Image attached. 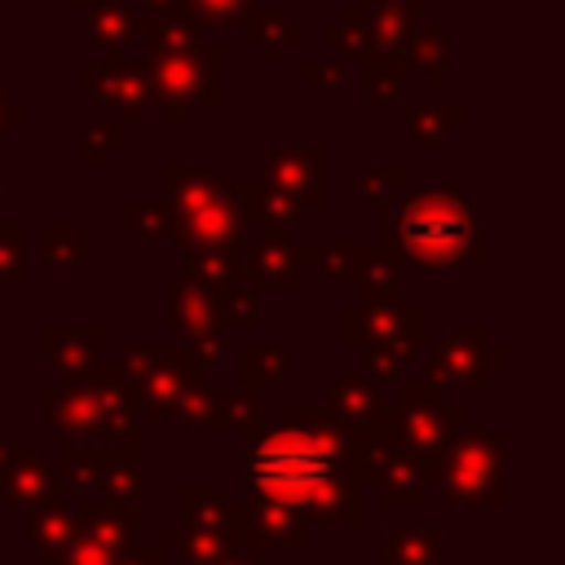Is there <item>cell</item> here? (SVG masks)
Instances as JSON below:
<instances>
[{"label":"cell","instance_id":"1f68e13d","mask_svg":"<svg viewBox=\"0 0 565 565\" xmlns=\"http://www.w3.org/2000/svg\"><path fill=\"white\" fill-rule=\"evenodd\" d=\"M40 256L44 265H84V230L79 225H49L40 234Z\"/></svg>","mask_w":565,"mask_h":565},{"label":"cell","instance_id":"f1b7e54d","mask_svg":"<svg viewBox=\"0 0 565 565\" xmlns=\"http://www.w3.org/2000/svg\"><path fill=\"white\" fill-rule=\"evenodd\" d=\"M260 419H265V384L243 380V388L225 397V428H238L252 441L260 433Z\"/></svg>","mask_w":565,"mask_h":565},{"label":"cell","instance_id":"30bf717a","mask_svg":"<svg viewBox=\"0 0 565 565\" xmlns=\"http://www.w3.org/2000/svg\"><path fill=\"white\" fill-rule=\"evenodd\" d=\"M437 450H406V446H393L380 477H375V490L384 499V508H424V499L437 490Z\"/></svg>","mask_w":565,"mask_h":565},{"label":"cell","instance_id":"277c9868","mask_svg":"<svg viewBox=\"0 0 565 565\" xmlns=\"http://www.w3.org/2000/svg\"><path fill=\"white\" fill-rule=\"evenodd\" d=\"M132 384H137V415L141 428H163L172 419V402L181 397V388L203 380V366L190 349H128L124 366H119Z\"/></svg>","mask_w":565,"mask_h":565},{"label":"cell","instance_id":"9c48e42d","mask_svg":"<svg viewBox=\"0 0 565 565\" xmlns=\"http://www.w3.org/2000/svg\"><path fill=\"white\" fill-rule=\"evenodd\" d=\"M305 265L322 269L340 287H397V265L384 247H296Z\"/></svg>","mask_w":565,"mask_h":565},{"label":"cell","instance_id":"e0dca14e","mask_svg":"<svg viewBox=\"0 0 565 565\" xmlns=\"http://www.w3.org/2000/svg\"><path fill=\"white\" fill-rule=\"evenodd\" d=\"M238 512H243V521H247V530H252V539L260 547H287V552L305 547V521L287 503H274V499H260V494H243Z\"/></svg>","mask_w":565,"mask_h":565},{"label":"cell","instance_id":"603a6c76","mask_svg":"<svg viewBox=\"0 0 565 565\" xmlns=\"http://www.w3.org/2000/svg\"><path fill=\"white\" fill-rule=\"evenodd\" d=\"M375 402H380V393H375V384L362 375V366H344L340 371V380H335V388H331V415L344 424V428H353V424H362L371 411H375Z\"/></svg>","mask_w":565,"mask_h":565},{"label":"cell","instance_id":"ac0fdd59","mask_svg":"<svg viewBox=\"0 0 565 565\" xmlns=\"http://www.w3.org/2000/svg\"><path fill=\"white\" fill-rule=\"evenodd\" d=\"M26 512H31V521H26V543L40 547L44 565H57L62 547L75 539V521H71V512H66L62 486L53 481V486L44 490V499H40L35 508H26Z\"/></svg>","mask_w":565,"mask_h":565},{"label":"cell","instance_id":"cb8c5ba5","mask_svg":"<svg viewBox=\"0 0 565 565\" xmlns=\"http://www.w3.org/2000/svg\"><path fill=\"white\" fill-rule=\"evenodd\" d=\"M225 397L230 388H207L203 380L181 388V397L172 402V419L185 428H225Z\"/></svg>","mask_w":565,"mask_h":565},{"label":"cell","instance_id":"8992f818","mask_svg":"<svg viewBox=\"0 0 565 565\" xmlns=\"http://www.w3.org/2000/svg\"><path fill=\"white\" fill-rule=\"evenodd\" d=\"M463 428V406L446 397L441 384H415L393 406V446L406 450H437Z\"/></svg>","mask_w":565,"mask_h":565},{"label":"cell","instance_id":"44dd1931","mask_svg":"<svg viewBox=\"0 0 565 565\" xmlns=\"http://www.w3.org/2000/svg\"><path fill=\"white\" fill-rule=\"evenodd\" d=\"M181 234H185V243H194V247H230V252H234V243L243 238V221H238L230 194H216L212 203H203L199 212H190V216L181 221Z\"/></svg>","mask_w":565,"mask_h":565},{"label":"cell","instance_id":"484cf974","mask_svg":"<svg viewBox=\"0 0 565 565\" xmlns=\"http://www.w3.org/2000/svg\"><path fill=\"white\" fill-rule=\"evenodd\" d=\"M154 79H159V88L168 93V97H185V102H207V97H216V84L207 79V71L199 66V62H190V57H159V66H154Z\"/></svg>","mask_w":565,"mask_h":565},{"label":"cell","instance_id":"60d3db41","mask_svg":"<svg viewBox=\"0 0 565 565\" xmlns=\"http://www.w3.org/2000/svg\"><path fill=\"white\" fill-rule=\"evenodd\" d=\"M119 146V128H88L84 132V163H102V150H115Z\"/></svg>","mask_w":565,"mask_h":565},{"label":"cell","instance_id":"9a60e30c","mask_svg":"<svg viewBox=\"0 0 565 565\" xmlns=\"http://www.w3.org/2000/svg\"><path fill=\"white\" fill-rule=\"evenodd\" d=\"M269 163V185L287 190L300 207H313L322 203V185H318V172H322V150L318 146H296V150H269L265 154Z\"/></svg>","mask_w":565,"mask_h":565},{"label":"cell","instance_id":"4fadbf2b","mask_svg":"<svg viewBox=\"0 0 565 565\" xmlns=\"http://www.w3.org/2000/svg\"><path fill=\"white\" fill-rule=\"evenodd\" d=\"M102 327H57L49 322L40 331V344L53 362V371H62L66 380H84L97 362H102Z\"/></svg>","mask_w":565,"mask_h":565},{"label":"cell","instance_id":"52a82bcc","mask_svg":"<svg viewBox=\"0 0 565 565\" xmlns=\"http://www.w3.org/2000/svg\"><path fill=\"white\" fill-rule=\"evenodd\" d=\"M503 362H508L503 349L490 344L477 322H472V327H459V331H446V335L437 340V349L419 358L424 375H428L433 384H441V388H472V384H481L490 371H499Z\"/></svg>","mask_w":565,"mask_h":565},{"label":"cell","instance_id":"4dcf8cb0","mask_svg":"<svg viewBox=\"0 0 565 565\" xmlns=\"http://www.w3.org/2000/svg\"><path fill=\"white\" fill-rule=\"evenodd\" d=\"M177 547L185 552V565H212V561H216L225 547H234V543H230V534H225V530L181 521V539H177Z\"/></svg>","mask_w":565,"mask_h":565},{"label":"cell","instance_id":"f35d334b","mask_svg":"<svg viewBox=\"0 0 565 565\" xmlns=\"http://www.w3.org/2000/svg\"><path fill=\"white\" fill-rule=\"evenodd\" d=\"M57 565H115V552H106L102 543H88V539H71L57 556Z\"/></svg>","mask_w":565,"mask_h":565},{"label":"cell","instance_id":"ba28073f","mask_svg":"<svg viewBox=\"0 0 565 565\" xmlns=\"http://www.w3.org/2000/svg\"><path fill=\"white\" fill-rule=\"evenodd\" d=\"M49 424L66 437V441H106L115 446V424L106 415V402L93 384V375L84 380H66V384H49L40 393Z\"/></svg>","mask_w":565,"mask_h":565},{"label":"cell","instance_id":"f6af8a7d","mask_svg":"<svg viewBox=\"0 0 565 565\" xmlns=\"http://www.w3.org/2000/svg\"><path fill=\"white\" fill-rule=\"evenodd\" d=\"M199 4H203V9H212L216 18H225V13L234 9V0H199Z\"/></svg>","mask_w":565,"mask_h":565},{"label":"cell","instance_id":"6da1fadb","mask_svg":"<svg viewBox=\"0 0 565 565\" xmlns=\"http://www.w3.org/2000/svg\"><path fill=\"white\" fill-rule=\"evenodd\" d=\"M243 490L287 503L305 525L366 521L353 437L327 406H287L274 433H256L243 450Z\"/></svg>","mask_w":565,"mask_h":565},{"label":"cell","instance_id":"d4e9b609","mask_svg":"<svg viewBox=\"0 0 565 565\" xmlns=\"http://www.w3.org/2000/svg\"><path fill=\"white\" fill-rule=\"evenodd\" d=\"M441 534L433 525H402L384 539V565H437Z\"/></svg>","mask_w":565,"mask_h":565},{"label":"cell","instance_id":"2e32d148","mask_svg":"<svg viewBox=\"0 0 565 565\" xmlns=\"http://www.w3.org/2000/svg\"><path fill=\"white\" fill-rule=\"evenodd\" d=\"M225 194H230V203H234L243 230H247V225H260V230H291V225L305 221V207H300L287 190H278V185H247V190H225Z\"/></svg>","mask_w":565,"mask_h":565},{"label":"cell","instance_id":"c3c4849f","mask_svg":"<svg viewBox=\"0 0 565 565\" xmlns=\"http://www.w3.org/2000/svg\"><path fill=\"white\" fill-rule=\"evenodd\" d=\"M437 565H441V561H437Z\"/></svg>","mask_w":565,"mask_h":565},{"label":"cell","instance_id":"83f0119b","mask_svg":"<svg viewBox=\"0 0 565 565\" xmlns=\"http://www.w3.org/2000/svg\"><path fill=\"white\" fill-rule=\"evenodd\" d=\"M106 455H110L106 441H66V450H62V477L71 486L93 490L97 477H102V468H106Z\"/></svg>","mask_w":565,"mask_h":565},{"label":"cell","instance_id":"ffe728a7","mask_svg":"<svg viewBox=\"0 0 565 565\" xmlns=\"http://www.w3.org/2000/svg\"><path fill=\"white\" fill-rule=\"evenodd\" d=\"M49 486H53V468L35 450L13 446L9 450V472L0 481V503L4 508H35Z\"/></svg>","mask_w":565,"mask_h":565},{"label":"cell","instance_id":"3957f363","mask_svg":"<svg viewBox=\"0 0 565 565\" xmlns=\"http://www.w3.org/2000/svg\"><path fill=\"white\" fill-rule=\"evenodd\" d=\"M503 463L508 437L490 428H459L450 441L437 446V490L446 503L468 508H499L503 503Z\"/></svg>","mask_w":565,"mask_h":565},{"label":"cell","instance_id":"4316f807","mask_svg":"<svg viewBox=\"0 0 565 565\" xmlns=\"http://www.w3.org/2000/svg\"><path fill=\"white\" fill-rule=\"evenodd\" d=\"M238 274H243V265L230 247H194V252H185V269H181V278H194L203 287H221Z\"/></svg>","mask_w":565,"mask_h":565},{"label":"cell","instance_id":"e575fe53","mask_svg":"<svg viewBox=\"0 0 565 565\" xmlns=\"http://www.w3.org/2000/svg\"><path fill=\"white\" fill-rule=\"evenodd\" d=\"M282 375H287V353H282V349H265V344H256V349L243 353V380L274 384V380H282Z\"/></svg>","mask_w":565,"mask_h":565},{"label":"cell","instance_id":"5b68a950","mask_svg":"<svg viewBox=\"0 0 565 565\" xmlns=\"http://www.w3.org/2000/svg\"><path fill=\"white\" fill-rule=\"evenodd\" d=\"M424 335H428V313L419 305H406V300H397V305L358 300L340 313V340L349 349L384 344L402 362H419L424 358Z\"/></svg>","mask_w":565,"mask_h":565},{"label":"cell","instance_id":"d6986e66","mask_svg":"<svg viewBox=\"0 0 565 565\" xmlns=\"http://www.w3.org/2000/svg\"><path fill=\"white\" fill-rule=\"evenodd\" d=\"M141 486H146V455H141V446L115 441L93 490H97L106 503L124 508V503H141Z\"/></svg>","mask_w":565,"mask_h":565},{"label":"cell","instance_id":"5bb4252c","mask_svg":"<svg viewBox=\"0 0 565 565\" xmlns=\"http://www.w3.org/2000/svg\"><path fill=\"white\" fill-rule=\"evenodd\" d=\"M168 322H172L185 340H199V335L221 331L225 313H221L216 287H203V282H194V278H181V282L168 291Z\"/></svg>","mask_w":565,"mask_h":565},{"label":"cell","instance_id":"d6a6232c","mask_svg":"<svg viewBox=\"0 0 565 565\" xmlns=\"http://www.w3.org/2000/svg\"><path fill=\"white\" fill-rule=\"evenodd\" d=\"M124 225H132V230H141L146 238H163V243H185L181 238V221L172 216V207L163 203V207H124Z\"/></svg>","mask_w":565,"mask_h":565},{"label":"cell","instance_id":"ab89813d","mask_svg":"<svg viewBox=\"0 0 565 565\" xmlns=\"http://www.w3.org/2000/svg\"><path fill=\"white\" fill-rule=\"evenodd\" d=\"M402 181H406V172H402L397 163H393V168H371V172H366V199L380 203V199H384L388 190H397Z\"/></svg>","mask_w":565,"mask_h":565},{"label":"cell","instance_id":"8d00e7d4","mask_svg":"<svg viewBox=\"0 0 565 565\" xmlns=\"http://www.w3.org/2000/svg\"><path fill=\"white\" fill-rule=\"evenodd\" d=\"M455 119H459V110H433V106H424V110H411L406 115V132H411V141H437Z\"/></svg>","mask_w":565,"mask_h":565},{"label":"cell","instance_id":"7c38bea8","mask_svg":"<svg viewBox=\"0 0 565 565\" xmlns=\"http://www.w3.org/2000/svg\"><path fill=\"white\" fill-rule=\"evenodd\" d=\"M238 265H243L252 287H305V260L282 238V230H265V238Z\"/></svg>","mask_w":565,"mask_h":565},{"label":"cell","instance_id":"d590c367","mask_svg":"<svg viewBox=\"0 0 565 565\" xmlns=\"http://www.w3.org/2000/svg\"><path fill=\"white\" fill-rule=\"evenodd\" d=\"M402 358L393 353V349H384V344H362V375L371 380V384H402Z\"/></svg>","mask_w":565,"mask_h":565},{"label":"cell","instance_id":"bcb514c9","mask_svg":"<svg viewBox=\"0 0 565 565\" xmlns=\"http://www.w3.org/2000/svg\"><path fill=\"white\" fill-rule=\"evenodd\" d=\"M9 450H13V446H9V437L0 433V481H4V472H9Z\"/></svg>","mask_w":565,"mask_h":565},{"label":"cell","instance_id":"7dc6e473","mask_svg":"<svg viewBox=\"0 0 565 565\" xmlns=\"http://www.w3.org/2000/svg\"><path fill=\"white\" fill-rule=\"evenodd\" d=\"M13 119H22V110H18V106H4V102H0V128H4V124H13Z\"/></svg>","mask_w":565,"mask_h":565},{"label":"cell","instance_id":"74e56055","mask_svg":"<svg viewBox=\"0 0 565 565\" xmlns=\"http://www.w3.org/2000/svg\"><path fill=\"white\" fill-rule=\"evenodd\" d=\"M22 243H26V234L18 225H0V282L22 278V269H26V260H22L26 247Z\"/></svg>","mask_w":565,"mask_h":565},{"label":"cell","instance_id":"7a4b0ae2","mask_svg":"<svg viewBox=\"0 0 565 565\" xmlns=\"http://www.w3.org/2000/svg\"><path fill=\"white\" fill-rule=\"evenodd\" d=\"M384 256L393 265H481V216L463 190H419L397 207Z\"/></svg>","mask_w":565,"mask_h":565},{"label":"cell","instance_id":"ee69618b","mask_svg":"<svg viewBox=\"0 0 565 565\" xmlns=\"http://www.w3.org/2000/svg\"><path fill=\"white\" fill-rule=\"evenodd\" d=\"M212 565H265V547H225Z\"/></svg>","mask_w":565,"mask_h":565},{"label":"cell","instance_id":"f546056e","mask_svg":"<svg viewBox=\"0 0 565 565\" xmlns=\"http://www.w3.org/2000/svg\"><path fill=\"white\" fill-rule=\"evenodd\" d=\"M216 296H221V313H225V322H238V327H256V322H260V287H252L247 274L221 282Z\"/></svg>","mask_w":565,"mask_h":565},{"label":"cell","instance_id":"b9f144b4","mask_svg":"<svg viewBox=\"0 0 565 565\" xmlns=\"http://www.w3.org/2000/svg\"><path fill=\"white\" fill-rule=\"evenodd\" d=\"M190 353L199 358V366H203V371H207V366H216V362H221V331L190 340Z\"/></svg>","mask_w":565,"mask_h":565},{"label":"cell","instance_id":"836d02e7","mask_svg":"<svg viewBox=\"0 0 565 565\" xmlns=\"http://www.w3.org/2000/svg\"><path fill=\"white\" fill-rule=\"evenodd\" d=\"M97 102H110V106H124L128 119L141 115V102H146V84L137 75H106V88L93 93Z\"/></svg>","mask_w":565,"mask_h":565},{"label":"cell","instance_id":"7402d4cb","mask_svg":"<svg viewBox=\"0 0 565 565\" xmlns=\"http://www.w3.org/2000/svg\"><path fill=\"white\" fill-rule=\"evenodd\" d=\"M163 194H168V207L177 221H185L190 212H199L203 203H212L216 194H225L221 177L216 172H185V168H168L163 172ZM185 238V234H181Z\"/></svg>","mask_w":565,"mask_h":565},{"label":"cell","instance_id":"8fae6325","mask_svg":"<svg viewBox=\"0 0 565 565\" xmlns=\"http://www.w3.org/2000/svg\"><path fill=\"white\" fill-rule=\"evenodd\" d=\"M141 521H146V503H124V508H115V503H88V508L75 512V534L88 539V543H102L106 552L119 556L124 547L137 543Z\"/></svg>","mask_w":565,"mask_h":565},{"label":"cell","instance_id":"7bdbcfd3","mask_svg":"<svg viewBox=\"0 0 565 565\" xmlns=\"http://www.w3.org/2000/svg\"><path fill=\"white\" fill-rule=\"evenodd\" d=\"M115 565H163V547H124L119 556H115Z\"/></svg>","mask_w":565,"mask_h":565}]
</instances>
